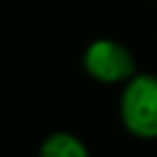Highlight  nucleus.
I'll use <instances>...</instances> for the list:
<instances>
[{"label":"nucleus","instance_id":"obj_1","mask_svg":"<svg viewBox=\"0 0 157 157\" xmlns=\"http://www.w3.org/2000/svg\"><path fill=\"white\" fill-rule=\"evenodd\" d=\"M118 115L123 128L137 140L157 137V76L135 74L123 83Z\"/></svg>","mask_w":157,"mask_h":157},{"label":"nucleus","instance_id":"obj_2","mask_svg":"<svg viewBox=\"0 0 157 157\" xmlns=\"http://www.w3.org/2000/svg\"><path fill=\"white\" fill-rule=\"evenodd\" d=\"M83 71L98 83H125L137 74L132 52L115 39H96L83 52Z\"/></svg>","mask_w":157,"mask_h":157},{"label":"nucleus","instance_id":"obj_3","mask_svg":"<svg viewBox=\"0 0 157 157\" xmlns=\"http://www.w3.org/2000/svg\"><path fill=\"white\" fill-rule=\"evenodd\" d=\"M39 157H91L88 147L74 132H52L39 145Z\"/></svg>","mask_w":157,"mask_h":157}]
</instances>
